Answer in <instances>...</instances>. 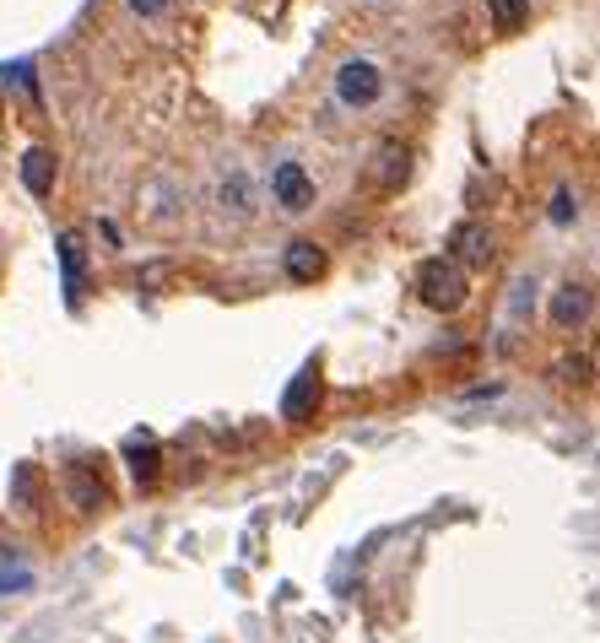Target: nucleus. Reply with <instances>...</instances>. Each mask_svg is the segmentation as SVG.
Here are the masks:
<instances>
[{
	"label": "nucleus",
	"mask_w": 600,
	"mask_h": 643,
	"mask_svg": "<svg viewBox=\"0 0 600 643\" xmlns=\"http://www.w3.org/2000/svg\"><path fill=\"white\" fill-rule=\"evenodd\" d=\"M557 373H563L568 384H590L595 363H590V357H563V363H557Z\"/></svg>",
	"instance_id": "nucleus-13"
},
{
	"label": "nucleus",
	"mask_w": 600,
	"mask_h": 643,
	"mask_svg": "<svg viewBox=\"0 0 600 643\" xmlns=\"http://www.w3.org/2000/svg\"><path fill=\"white\" fill-rule=\"evenodd\" d=\"M130 11H136V17H163L168 0H130Z\"/></svg>",
	"instance_id": "nucleus-16"
},
{
	"label": "nucleus",
	"mask_w": 600,
	"mask_h": 643,
	"mask_svg": "<svg viewBox=\"0 0 600 643\" xmlns=\"http://www.w3.org/2000/svg\"><path fill=\"white\" fill-rule=\"evenodd\" d=\"M222 200H228L233 211H249V184H244V173H233V179L222 184Z\"/></svg>",
	"instance_id": "nucleus-14"
},
{
	"label": "nucleus",
	"mask_w": 600,
	"mask_h": 643,
	"mask_svg": "<svg viewBox=\"0 0 600 643\" xmlns=\"http://www.w3.org/2000/svg\"><path fill=\"white\" fill-rule=\"evenodd\" d=\"M282 265H287L292 281H319L325 276V254H319V244H309V238H292Z\"/></svg>",
	"instance_id": "nucleus-9"
},
{
	"label": "nucleus",
	"mask_w": 600,
	"mask_h": 643,
	"mask_svg": "<svg viewBox=\"0 0 600 643\" xmlns=\"http://www.w3.org/2000/svg\"><path fill=\"white\" fill-rule=\"evenodd\" d=\"M65 487H71V503H76V508H87V514L109 503V487H103V476L92 471L87 460H71V471H65Z\"/></svg>",
	"instance_id": "nucleus-6"
},
{
	"label": "nucleus",
	"mask_w": 600,
	"mask_h": 643,
	"mask_svg": "<svg viewBox=\"0 0 600 643\" xmlns=\"http://www.w3.org/2000/svg\"><path fill=\"white\" fill-rule=\"evenodd\" d=\"M379 92H384V76L373 60H346L336 71V98L346 109H368V103H379Z\"/></svg>",
	"instance_id": "nucleus-2"
},
{
	"label": "nucleus",
	"mask_w": 600,
	"mask_h": 643,
	"mask_svg": "<svg viewBox=\"0 0 600 643\" xmlns=\"http://www.w3.org/2000/svg\"><path fill=\"white\" fill-rule=\"evenodd\" d=\"M314 406H319V368L309 363L298 373V379L287 384V395H282V417L287 422H309L314 417Z\"/></svg>",
	"instance_id": "nucleus-5"
},
{
	"label": "nucleus",
	"mask_w": 600,
	"mask_h": 643,
	"mask_svg": "<svg viewBox=\"0 0 600 643\" xmlns=\"http://www.w3.org/2000/svg\"><path fill=\"white\" fill-rule=\"evenodd\" d=\"M33 579H28V573H11V579H0V595H17V589H28Z\"/></svg>",
	"instance_id": "nucleus-17"
},
{
	"label": "nucleus",
	"mask_w": 600,
	"mask_h": 643,
	"mask_svg": "<svg viewBox=\"0 0 600 643\" xmlns=\"http://www.w3.org/2000/svg\"><path fill=\"white\" fill-rule=\"evenodd\" d=\"M417 298L438 308V314H455V308L471 298V287H465V271L449 254H438V260H422L417 265Z\"/></svg>",
	"instance_id": "nucleus-1"
},
{
	"label": "nucleus",
	"mask_w": 600,
	"mask_h": 643,
	"mask_svg": "<svg viewBox=\"0 0 600 643\" xmlns=\"http://www.w3.org/2000/svg\"><path fill=\"white\" fill-rule=\"evenodd\" d=\"M487 11H492V28H503V33H514L519 22L530 17V0H487Z\"/></svg>",
	"instance_id": "nucleus-12"
},
{
	"label": "nucleus",
	"mask_w": 600,
	"mask_h": 643,
	"mask_svg": "<svg viewBox=\"0 0 600 643\" xmlns=\"http://www.w3.org/2000/svg\"><path fill=\"white\" fill-rule=\"evenodd\" d=\"M590 314H595V292H590V287H579V281L557 287V298H552V325H557V330L590 325Z\"/></svg>",
	"instance_id": "nucleus-4"
},
{
	"label": "nucleus",
	"mask_w": 600,
	"mask_h": 643,
	"mask_svg": "<svg viewBox=\"0 0 600 643\" xmlns=\"http://www.w3.org/2000/svg\"><path fill=\"white\" fill-rule=\"evenodd\" d=\"M449 260H465V265H482V260H492V233L487 227H476V222H460L455 227V254Z\"/></svg>",
	"instance_id": "nucleus-10"
},
{
	"label": "nucleus",
	"mask_w": 600,
	"mask_h": 643,
	"mask_svg": "<svg viewBox=\"0 0 600 643\" xmlns=\"http://www.w3.org/2000/svg\"><path fill=\"white\" fill-rule=\"evenodd\" d=\"M22 184H28L38 200L55 190V152H49V146H28V152H22Z\"/></svg>",
	"instance_id": "nucleus-8"
},
{
	"label": "nucleus",
	"mask_w": 600,
	"mask_h": 643,
	"mask_svg": "<svg viewBox=\"0 0 600 643\" xmlns=\"http://www.w3.org/2000/svg\"><path fill=\"white\" fill-rule=\"evenodd\" d=\"M552 222H557V227H568V222H573V195H568V190H557V195H552Z\"/></svg>",
	"instance_id": "nucleus-15"
},
{
	"label": "nucleus",
	"mask_w": 600,
	"mask_h": 643,
	"mask_svg": "<svg viewBox=\"0 0 600 643\" xmlns=\"http://www.w3.org/2000/svg\"><path fill=\"white\" fill-rule=\"evenodd\" d=\"M55 249H60V271H65V298H82V287H87V260H82V238L76 233H60L55 238Z\"/></svg>",
	"instance_id": "nucleus-7"
},
{
	"label": "nucleus",
	"mask_w": 600,
	"mask_h": 643,
	"mask_svg": "<svg viewBox=\"0 0 600 643\" xmlns=\"http://www.w3.org/2000/svg\"><path fill=\"white\" fill-rule=\"evenodd\" d=\"M271 195H276V206H282V211H309L314 206V179L298 163H276Z\"/></svg>",
	"instance_id": "nucleus-3"
},
{
	"label": "nucleus",
	"mask_w": 600,
	"mask_h": 643,
	"mask_svg": "<svg viewBox=\"0 0 600 643\" xmlns=\"http://www.w3.org/2000/svg\"><path fill=\"white\" fill-rule=\"evenodd\" d=\"M130 471H136V481H141V487H152V481H157V444H152V438H130Z\"/></svg>",
	"instance_id": "nucleus-11"
}]
</instances>
